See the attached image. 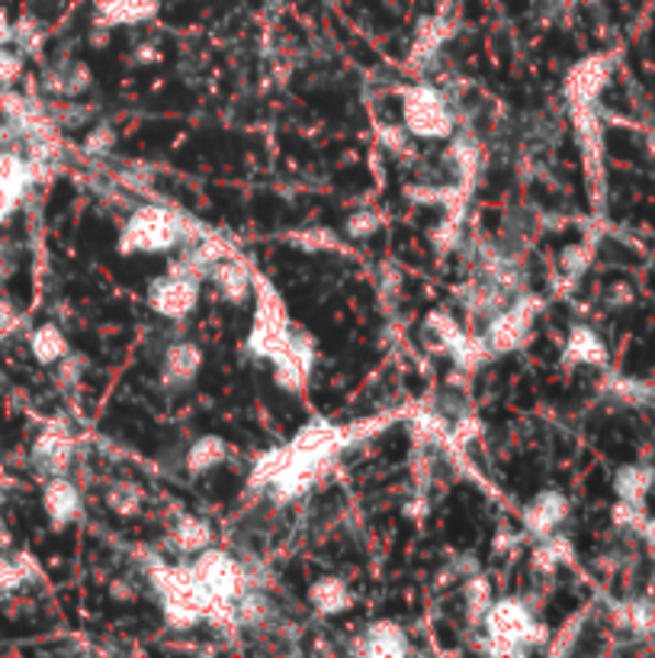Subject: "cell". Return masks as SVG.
Instances as JSON below:
<instances>
[{"label": "cell", "instance_id": "obj_12", "mask_svg": "<svg viewBox=\"0 0 655 658\" xmlns=\"http://www.w3.org/2000/svg\"><path fill=\"white\" fill-rule=\"evenodd\" d=\"M71 456H75V440H71L68 427L58 424V421H52L40 434L36 447H33V462H36V469L45 472L48 479H52V476H65L68 466H71Z\"/></svg>", "mask_w": 655, "mask_h": 658}, {"label": "cell", "instance_id": "obj_39", "mask_svg": "<svg viewBox=\"0 0 655 658\" xmlns=\"http://www.w3.org/2000/svg\"><path fill=\"white\" fill-rule=\"evenodd\" d=\"M113 145H116V129L110 123H100L84 138V152H87V155H107Z\"/></svg>", "mask_w": 655, "mask_h": 658}, {"label": "cell", "instance_id": "obj_31", "mask_svg": "<svg viewBox=\"0 0 655 658\" xmlns=\"http://www.w3.org/2000/svg\"><path fill=\"white\" fill-rule=\"evenodd\" d=\"M591 260H595V242L591 238L588 242H575V245H569L559 254V270H563V277L569 283H575L591 267Z\"/></svg>", "mask_w": 655, "mask_h": 658}, {"label": "cell", "instance_id": "obj_33", "mask_svg": "<svg viewBox=\"0 0 655 658\" xmlns=\"http://www.w3.org/2000/svg\"><path fill=\"white\" fill-rule=\"evenodd\" d=\"M107 504H110L116 514L132 517V514L142 511V492H138V486H132V482H116V486L107 492Z\"/></svg>", "mask_w": 655, "mask_h": 658}, {"label": "cell", "instance_id": "obj_35", "mask_svg": "<svg viewBox=\"0 0 655 658\" xmlns=\"http://www.w3.org/2000/svg\"><path fill=\"white\" fill-rule=\"evenodd\" d=\"M48 83H52L55 93L75 97V93H81L84 87L90 83V75H87L84 65H68V68H62V75H52V81Z\"/></svg>", "mask_w": 655, "mask_h": 658}, {"label": "cell", "instance_id": "obj_26", "mask_svg": "<svg viewBox=\"0 0 655 658\" xmlns=\"http://www.w3.org/2000/svg\"><path fill=\"white\" fill-rule=\"evenodd\" d=\"M614 626L630 629L636 636H653L655 633V604L653 601H630L614 604Z\"/></svg>", "mask_w": 655, "mask_h": 658}, {"label": "cell", "instance_id": "obj_42", "mask_svg": "<svg viewBox=\"0 0 655 658\" xmlns=\"http://www.w3.org/2000/svg\"><path fill=\"white\" fill-rule=\"evenodd\" d=\"M113 598H123V601H132L135 598V591L129 588V584H120V581H113Z\"/></svg>", "mask_w": 655, "mask_h": 658}, {"label": "cell", "instance_id": "obj_1", "mask_svg": "<svg viewBox=\"0 0 655 658\" xmlns=\"http://www.w3.org/2000/svg\"><path fill=\"white\" fill-rule=\"evenodd\" d=\"M203 235L206 232L197 222L184 219L174 209L138 207L125 219L116 250L120 254H167V250L190 245Z\"/></svg>", "mask_w": 655, "mask_h": 658}, {"label": "cell", "instance_id": "obj_6", "mask_svg": "<svg viewBox=\"0 0 655 658\" xmlns=\"http://www.w3.org/2000/svg\"><path fill=\"white\" fill-rule=\"evenodd\" d=\"M540 309H543L540 295H521L511 305H504L501 312H495L489 319V325H486V334H482L491 354L498 357V354L521 350L528 344V337H531L533 322H536Z\"/></svg>", "mask_w": 655, "mask_h": 658}, {"label": "cell", "instance_id": "obj_28", "mask_svg": "<svg viewBox=\"0 0 655 658\" xmlns=\"http://www.w3.org/2000/svg\"><path fill=\"white\" fill-rule=\"evenodd\" d=\"M30 347H33V357H36L40 364H45V367L58 364V360L68 354V341H65L62 328H55V325H42V328L33 331Z\"/></svg>", "mask_w": 655, "mask_h": 658}, {"label": "cell", "instance_id": "obj_21", "mask_svg": "<svg viewBox=\"0 0 655 658\" xmlns=\"http://www.w3.org/2000/svg\"><path fill=\"white\" fill-rule=\"evenodd\" d=\"M229 456H232V447H229L222 437L203 434V437H197V440L190 444V450H187V472H190V476H203L209 469L222 466Z\"/></svg>", "mask_w": 655, "mask_h": 658}, {"label": "cell", "instance_id": "obj_40", "mask_svg": "<svg viewBox=\"0 0 655 658\" xmlns=\"http://www.w3.org/2000/svg\"><path fill=\"white\" fill-rule=\"evenodd\" d=\"M23 75V58L0 45V87H13Z\"/></svg>", "mask_w": 655, "mask_h": 658}, {"label": "cell", "instance_id": "obj_37", "mask_svg": "<svg viewBox=\"0 0 655 658\" xmlns=\"http://www.w3.org/2000/svg\"><path fill=\"white\" fill-rule=\"evenodd\" d=\"M614 524L620 531H636V534H643V527H646V511H643V504H630V501H617L614 504Z\"/></svg>", "mask_w": 655, "mask_h": 658}, {"label": "cell", "instance_id": "obj_18", "mask_svg": "<svg viewBox=\"0 0 655 658\" xmlns=\"http://www.w3.org/2000/svg\"><path fill=\"white\" fill-rule=\"evenodd\" d=\"M444 165L453 170V183L459 187H473L479 170H482V145L473 135H451V145L444 152Z\"/></svg>", "mask_w": 655, "mask_h": 658}, {"label": "cell", "instance_id": "obj_4", "mask_svg": "<svg viewBox=\"0 0 655 658\" xmlns=\"http://www.w3.org/2000/svg\"><path fill=\"white\" fill-rule=\"evenodd\" d=\"M289 334L292 328L284 295L254 274V325L247 334V354L257 360H274L287 347Z\"/></svg>", "mask_w": 655, "mask_h": 658}, {"label": "cell", "instance_id": "obj_30", "mask_svg": "<svg viewBox=\"0 0 655 658\" xmlns=\"http://www.w3.org/2000/svg\"><path fill=\"white\" fill-rule=\"evenodd\" d=\"M289 447H274L264 456H257L254 469H251V489H270V482L287 469Z\"/></svg>", "mask_w": 655, "mask_h": 658}, {"label": "cell", "instance_id": "obj_13", "mask_svg": "<svg viewBox=\"0 0 655 658\" xmlns=\"http://www.w3.org/2000/svg\"><path fill=\"white\" fill-rule=\"evenodd\" d=\"M203 370V350L193 341H174L164 350L162 360V382L167 389H184L190 386Z\"/></svg>", "mask_w": 655, "mask_h": 658}, {"label": "cell", "instance_id": "obj_16", "mask_svg": "<svg viewBox=\"0 0 655 658\" xmlns=\"http://www.w3.org/2000/svg\"><path fill=\"white\" fill-rule=\"evenodd\" d=\"M209 280L215 283L219 295L232 305H245L254 295V270L242 264L238 257H225L209 270Z\"/></svg>", "mask_w": 655, "mask_h": 658}, {"label": "cell", "instance_id": "obj_15", "mask_svg": "<svg viewBox=\"0 0 655 658\" xmlns=\"http://www.w3.org/2000/svg\"><path fill=\"white\" fill-rule=\"evenodd\" d=\"M42 508L52 521V527H68L81 517V492L68 476H52L45 494H42Z\"/></svg>", "mask_w": 655, "mask_h": 658}, {"label": "cell", "instance_id": "obj_9", "mask_svg": "<svg viewBox=\"0 0 655 658\" xmlns=\"http://www.w3.org/2000/svg\"><path fill=\"white\" fill-rule=\"evenodd\" d=\"M270 364H274V382H277V389H284L289 395L306 392L312 367H315V341L306 331H292L287 347Z\"/></svg>", "mask_w": 655, "mask_h": 658}, {"label": "cell", "instance_id": "obj_24", "mask_svg": "<svg viewBox=\"0 0 655 658\" xmlns=\"http://www.w3.org/2000/svg\"><path fill=\"white\" fill-rule=\"evenodd\" d=\"M206 546H212V527L203 517H180L170 531V549L184 556H197Z\"/></svg>", "mask_w": 655, "mask_h": 658}, {"label": "cell", "instance_id": "obj_38", "mask_svg": "<svg viewBox=\"0 0 655 658\" xmlns=\"http://www.w3.org/2000/svg\"><path fill=\"white\" fill-rule=\"evenodd\" d=\"M588 617V611H578L575 617L566 620V626L553 636V643H549V656H566V653H573L575 639H578V629H581V623Z\"/></svg>", "mask_w": 655, "mask_h": 658}, {"label": "cell", "instance_id": "obj_5", "mask_svg": "<svg viewBox=\"0 0 655 658\" xmlns=\"http://www.w3.org/2000/svg\"><path fill=\"white\" fill-rule=\"evenodd\" d=\"M402 125L414 138L428 142H444L456 132L453 110L447 107L444 93L434 90L431 83H414L402 90Z\"/></svg>", "mask_w": 655, "mask_h": 658}, {"label": "cell", "instance_id": "obj_41", "mask_svg": "<svg viewBox=\"0 0 655 658\" xmlns=\"http://www.w3.org/2000/svg\"><path fill=\"white\" fill-rule=\"evenodd\" d=\"M13 325H16V312L0 299V331H10Z\"/></svg>", "mask_w": 655, "mask_h": 658}, {"label": "cell", "instance_id": "obj_8", "mask_svg": "<svg viewBox=\"0 0 655 658\" xmlns=\"http://www.w3.org/2000/svg\"><path fill=\"white\" fill-rule=\"evenodd\" d=\"M197 302H200V277L167 270L148 287V309L170 322H184L197 309Z\"/></svg>", "mask_w": 655, "mask_h": 658}, {"label": "cell", "instance_id": "obj_17", "mask_svg": "<svg viewBox=\"0 0 655 658\" xmlns=\"http://www.w3.org/2000/svg\"><path fill=\"white\" fill-rule=\"evenodd\" d=\"M357 653L373 658H402L409 653V636L399 623L379 620V623H369L364 639L357 643Z\"/></svg>", "mask_w": 655, "mask_h": 658}, {"label": "cell", "instance_id": "obj_19", "mask_svg": "<svg viewBox=\"0 0 655 658\" xmlns=\"http://www.w3.org/2000/svg\"><path fill=\"white\" fill-rule=\"evenodd\" d=\"M604 364H608L604 341L588 325H573L563 350V367H604Z\"/></svg>", "mask_w": 655, "mask_h": 658}, {"label": "cell", "instance_id": "obj_29", "mask_svg": "<svg viewBox=\"0 0 655 658\" xmlns=\"http://www.w3.org/2000/svg\"><path fill=\"white\" fill-rule=\"evenodd\" d=\"M274 614V607H270V601H267V594L260 591V588H247L242 591V598L235 601V617H238V626H264L267 620Z\"/></svg>", "mask_w": 655, "mask_h": 658}, {"label": "cell", "instance_id": "obj_36", "mask_svg": "<svg viewBox=\"0 0 655 658\" xmlns=\"http://www.w3.org/2000/svg\"><path fill=\"white\" fill-rule=\"evenodd\" d=\"M428 328L437 334V341H441L444 350H453V347L463 341V334H466V331L453 322L447 312H431V315H428Z\"/></svg>", "mask_w": 655, "mask_h": 658}, {"label": "cell", "instance_id": "obj_20", "mask_svg": "<svg viewBox=\"0 0 655 658\" xmlns=\"http://www.w3.org/2000/svg\"><path fill=\"white\" fill-rule=\"evenodd\" d=\"M309 604H312L319 614H325V617H337V614H344V611L354 607V591L347 588V581L325 576L319 578V581H312V588H309Z\"/></svg>", "mask_w": 655, "mask_h": 658}, {"label": "cell", "instance_id": "obj_7", "mask_svg": "<svg viewBox=\"0 0 655 658\" xmlns=\"http://www.w3.org/2000/svg\"><path fill=\"white\" fill-rule=\"evenodd\" d=\"M573 113V129L578 152H581V165H585V177L591 187L595 203H601L604 197V132H601V120L595 113V103H569Z\"/></svg>", "mask_w": 655, "mask_h": 658}, {"label": "cell", "instance_id": "obj_14", "mask_svg": "<svg viewBox=\"0 0 655 658\" xmlns=\"http://www.w3.org/2000/svg\"><path fill=\"white\" fill-rule=\"evenodd\" d=\"M158 16V0H93V20L100 30L138 26Z\"/></svg>", "mask_w": 655, "mask_h": 658}, {"label": "cell", "instance_id": "obj_27", "mask_svg": "<svg viewBox=\"0 0 655 658\" xmlns=\"http://www.w3.org/2000/svg\"><path fill=\"white\" fill-rule=\"evenodd\" d=\"M30 180H33V165L20 161L13 152H0V193H7L20 203Z\"/></svg>", "mask_w": 655, "mask_h": 658}, {"label": "cell", "instance_id": "obj_3", "mask_svg": "<svg viewBox=\"0 0 655 658\" xmlns=\"http://www.w3.org/2000/svg\"><path fill=\"white\" fill-rule=\"evenodd\" d=\"M482 626V649L495 656H524L546 643V626L533 617V611L521 598H495Z\"/></svg>", "mask_w": 655, "mask_h": 658}, {"label": "cell", "instance_id": "obj_22", "mask_svg": "<svg viewBox=\"0 0 655 658\" xmlns=\"http://www.w3.org/2000/svg\"><path fill=\"white\" fill-rule=\"evenodd\" d=\"M447 36H451V26L441 16L424 20L421 30H418V36H414V45H411V68L421 71V65H431V58L441 52V45L447 42Z\"/></svg>", "mask_w": 655, "mask_h": 658}, {"label": "cell", "instance_id": "obj_10", "mask_svg": "<svg viewBox=\"0 0 655 658\" xmlns=\"http://www.w3.org/2000/svg\"><path fill=\"white\" fill-rule=\"evenodd\" d=\"M611 75H614V58L611 55H588V58H581L578 65L569 68L566 83H563L566 100L569 103H598L601 90L611 81Z\"/></svg>", "mask_w": 655, "mask_h": 658}, {"label": "cell", "instance_id": "obj_11", "mask_svg": "<svg viewBox=\"0 0 655 658\" xmlns=\"http://www.w3.org/2000/svg\"><path fill=\"white\" fill-rule=\"evenodd\" d=\"M569 511H573V504H569V498L563 492H556V489L540 492L531 504L524 508V517H521L524 534L533 536V539H543V536L556 534V531L566 524Z\"/></svg>", "mask_w": 655, "mask_h": 658}, {"label": "cell", "instance_id": "obj_32", "mask_svg": "<svg viewBox=\"0 0 655 658\" xmlns=\"http://www.w3.org/2000/svg\"><path fill=\"white\" fill-rule=\"evenodd\" d=\"M289 245H296L299 250H341V238L334 235V232H328V228H306V232H292L287 235Z\"/></svg>", "mask_w": 655, "mask_h": 658}, {"label": "cell", "instance_id": "obj_23", "mask_svg": "<svg viewBox=\"0 0 655 658\" xmlns=\"http://www.w3.org/2000/svg\"><path fill=\"white\" fill-rule=\"evenodd\" d=\"M655 472L650 466H620L614 476L617 501H630V504H646V494L653 489Z\"/></svg>", "mask_w": 655, "mask_h": 658}, {"label": "cell", "instance_id": "obj_2", "mask_svg": "<svg viewBox=\"0 0 655 658\" xmlns=\"http://www.w3.org/2000/svg\"><path fill=\"white\" fill-rule=\"evenodd\" d=\"M148 581L155 594L162 598L164 620L170 629H193L206 623L212 611V598L206 594V588L197 581L190 566H167L162 559H152Z\"/></svg>", "mask_w": 655, "mask_h": 658}, {"label": "cell", "instance_id": "obj_34", "mask_svg": "<svg viewBox=\"0 0 655 658\" xmlns=\"http://www.w3.org/2000/svg\"><path fill=\"white\" fill-rule=\"evenodd\" d=\"M382 228V212L376 209H357L354 215H347V238L354 242H367Z\"/></svg>", "mask_w": 655, "mask_h": 658}, {"label": "cell", "instance_id": "obj_25", "mask_svg": "<svg viewBox=\"0 0 655 658\" xmlns=\"http://www.w3.org/2000/svg\"><path fill=\"white\" fill-rule=\"evenodd\" d=\"M491 601V581L479 572H473L469 578H463V604H466V617L473 626H482V620L489 614Z\"/></svg>", "mask_w": 655, "mask_h": 658}]
</instances>
